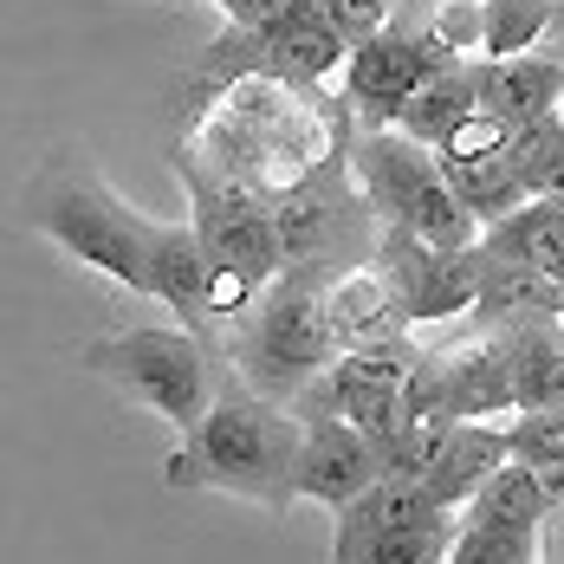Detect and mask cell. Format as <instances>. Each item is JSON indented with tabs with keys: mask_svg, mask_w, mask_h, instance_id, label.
Masks as SVG:
<instances>
[{
	"mask_svg": "<svg viewBox=\"0 0 564 564\" xmlns=\"http://www.w3.org/2000/svg\"><path fill=\"white\" fill-rule=\"evenodd\" d=\"M325 299H332V325H338L344 350H364V344H395V338H409V325H415V318H409V305L395 299L390 273H383L377 260L332 273Z\"/></svg>",
	"mask_w": 564,
	"mask_h": 564,
	"instance_id": "cell-15",
	"label": "cell"
},
{
	"mask_svg": "<svg viewBox=\"0 0 564 564\" xmlns=\"http://www.w3.org/2000/svg\"><path fill=\"white\" fill-rule=\"evenodd\" d=\"M85 370L123 390L130 402H143L150 415H163L175 435H188L215 409L227 377L221 350L182 318L175 325H130V332L85 344Z\"/></svg>",
	"mask_w": 564,
	"mask_h": 564,
	"instance_id": "cell-5",
	"label": "cell"
},
{
	"mask_svg": "<svg viewBox=\"0 0 564 564\" xmlns=\"http://www.w3.org/2000/svg\"><path fill=\"white\" fill-rule=\"evenodd\" d=\"M512 454L519 460H564V402H545V409H519L507 422Z\"/></svg>",
	"mask_w": 564,
	"mask_h": 564,
	"instance_id": "cell-26",
	"label": "cell"
},
{
	"mask_svg": "<svg viewBox=\"0 0 564 564\" xmlns=\"http://www.w3.org/2000/svg\"><path fill=\"white\" fill-rule=\"evenodd\" d=\"M545 512H552V500H545L532 460H519V454L467 500V519H500V525H532V532L545 525Z\"/></svg>",
	"mask_w": 564,
	"mask_h": 564,
	"instance_id": "cell-22",
	"label": "cell"
},
{
	"mask_svg": "<svg viewBox=\"0 0 564 564\" xmlns=\"http://www.w3.org/2000/svg\"><path fill=\"white\" fill-rule=\"evenodd\" d=\"M442 519H460V512L435 507L422 480H390V474H377L350 507H338V545H332V558L364 564V552H370L377 539L409 532V525H442Z\"/></svg>",
	"mask_w": 564,
	"mask_h": 564,
	"instance_id": "cell-14",
	"label": "cell"
},
{
	"mask_svg": "<svg viewBox=\"0 0 564 564\" xmlns=\"http://www.w3.org/2000/svg\"><path fill=\"white\" fill-rule=\"evenodd\" d=\"M512 460V435L507 422H454L448 448H442V460H435V474L422 480L429 487V500L448 512H467V500L500 474Z\"/></svg>",
	"mask_w": 564,
	"mask_h": 564,
	"instance_id": "cell-17",
	"label": "cell"
},
{
	"mask_svg": "<svg viewBox=\"0 0 564 564\" xmlns=\"http://www.w3.org/2000/svg\"><path fill=\"white\" fill-rule=\"evenodd\" d=\"M26 221L53 240L58 253H72L78 267L105 273V280L150 292L156 285V240L163 221L137 215L117 188H105L91 170H78L72 156H53L33 195H26Z\"/></svg>",
	"mask_w": 564,
	"mask_h": 564,
	"instance_id": "cell-3",
	"label": "cell"
},
{
	"mask_svg": "<svg viewBox=\"0 0 564 564\" xmlns=\"http://www.w3.org/2000/svg\"><path fill=\"white\" fill-rule=\"evenodd\" d=\"M273 221H280L285 267H312V273L364 267L377 260V240H383V215L370 208L344 150L312 175H299L292 188H273Z\"/></svg>",
	"mask_w": 564,
	"mask_h": 564,
	"instance_id": "cell-7",
	"label": "cell"
},
{
	"mask_svg": "<svg viewBox=\"0 0 564 564\" xmlns=\"http://www.w3.org/2000/svg\"><path fill=\"white\" fill-rule=\"evenodd\" d=\"M507 344H512L519 409L564 402V318H558V312H525V318H507Z\"/></svg>",
	"mask_w": 564,
	"mask_h": 564,
	"instance_id": "cell-19",
	"label": "cell"
},
{
	"mask_svg": "<svg viewBox=\"0 0 564 564\" xmlns=\"http://www.w3.org/2000/svg\"><path fill=\"white\" fill-rule=\"evenodd\" d=\"M454 564H532L539 558V532L532 525H500V519H467L454 525Z\"/></svg>",
	"mask_w": 564,
	"mask_h": 564,
	"instance_id": "cell-23",
	"label": "cell"
},
{
	"mask_svg": "<svg viewBox=\"0 0 564 564\" xmlns=\"http://www.w3.org/2000/svg\"><path fill=\"white\" fill-rule=\"evenodd\" d=\"M442 46L429 33V7H402L395 0L390 26H377L370 40L350 46V65H344V91H350V111H357V130H390L395 111L409 105V91L442 65Z\"/></svg>",
	"mask_w": 564,
	"mask_h": 564,
	"instance_id": "cell-9",
	"label": "cell"
},
{
	"mask_svg": "<svg viewBox=\"0 0 564 564\" xmlns=\"http://www.w3.org/2000/svg\"><path fill=\"white\" fill-rule=\"evenodd\" d=\"M325 285H332V273L285 267L247 312L227 318L221 364L234 370V377H247L253 390L280 395V402H299V395L344 357Z\"/></svg>",
	"mask_w": 564,
	"mask_h": 564,
	"instance_id": "cell-2",
	"label": "cell"
},
{
	"mask_svg": "<svg viewBox=\"0 0 564 564\" xmlns=\"http://www.w3.org/2000/svg\"><path fill=\"white\" fill-rule=\"evenodd\" d=\"M377 267L390 273L395 299L409 305L415 325H448V318H474V299H480V240L474 247H435L409 227L383 221L377 240Z\"/></svg>",
	"mask_w": 564,
	"mask_h": 564,
	"instance_id": "cell-10",
	"label": "cell"
},
{
	"mask_svg": "<svg viewBox=\"0 0 564 564\" xmlns=\"http://www.w3.org/2000/svg\"><path fill=\"white\" fill-rule=\"evenodd\" d=\"M539 558L564 564V507L545 512V525H539Z\"/></svg>",
	"mask_w": 564,
	"mask_h": 564,
	"instance_id": "cell-28",
	"label": "cell"
},
{
	"mask_svg": "<svg viewBox=\"0 0 564 564\" xmlns=\"http://www.w3.org/2000/svg\"><path fill=\"white\" fill-rule=\"evenodd\" d=\"M487 253L500 260H532V267H564V202L558 195H532L519 202L507 221H494L480 234Z\"/></svg>",
	"mask_w": 564,
	"mask_h": 564,
	"instance_id": "cell-21",
	"label": "cell"
},
{
	"mask_svg": "<svg viewBox=\"0 0 564 564\" xmlns=\"http://www.w3.org/2000/svg\"><path fill=\"white\" fill-rule=\"evenodd\" d=\"M558 202H564V195H558Z\"/></svg>",
	"mask_w": 564,
	"mask_h": 564,
	"instance_id": "cell-32",
	"label": "cell"
},
{
	"mask_svg": "<svg viewBox=\"0 0 564 564\" xmlns=\"http://www.w3.org/2000/svg\"><path fill=\"white\" fill-rule=\"evenodd\" d=\"M558 98H564V58L552 46L480 58V111H494L512 130L545 111H558Z\"/></svg>",
	"mask_w": 564,
	"mask_h": 564,
	"instance_id": "cell-16",
	"label": "cell"
},
{
	"mask_svg": "<svg viewBox=\"0 0 564 564\" xmlns=\"http://www.w3.org/2000/svg\"><path fill=\"white\" fill-rule=\"evenodd\" d=\"M299 442H305V415L227 370L215 409L182 435V454L170 460V480L175 487H215V494L253 500L267 512H285L299 500V487H292Z\"/></svg>",
	"mask_w": 564,
	"mask_h": 564,
	"instance_id": "cell-1",
	"label": "cell"
},
{
	"mask_svg": "<svg viewBox=\"0 0 564 564\" xmlns=\"http://www.w3.org/2000/svg\"><path fill=\"white\" fill-rule=\"evenodd\" d=\"M558 117H564V98H558Z\"/></svg>",
	"mask_w": 564,
	"mask_h": 564,
	"instance_id": "cell-31",
	"label": "cell"
},
{
	"mask_svg": "<svg viewBox=\"0 0 564 564\" xmlns=\"http://www.w3.org/2000/svg\"><path fill=\"white\" fill-rule=\"evenodd\" d=\"M208 65L273 78V85H292V91H318L332 72L350 65V40L332 26L325 0H292L267 26H227V40L208 46Z\"/></svg>",
	"mask_w": 564,
	"mask_h": 564,
	"instance_id": "cell-8",
	"label": "cell"
},
{
	"mask_svg": "<svg viewBox=\"0 0 564 564\" xmlns=\"http://www.w3.org/2000/svg\"><path fill=\"white\" fill-rule=\"evenodd\" d=\"M150 299H163L182 325H195L202 338L221 350V305H215V253L202 247L195 221H163L156 240V285Z\"/></svg>",
	"mask_w": 564,
	"mask_h": 564,
	"instance_id": "cell-13",
	"label": "cell"
},
{
	"mask_svg": "<svg viewBox=\"0 0 564 564\" xmlns=\"http://www.w3.org/2000/svg\"><path fill=\"white\" fill-rule=\"evenodd\" d=\"M383 474V454L377 442L338 415V409H318V415H305V442H299V474H292V487H299V500H318V507H350L370 480Z\"/></svg>",
	"mask_w": 564,
	"mask_h": 564,
	"instance_id": "cell-12",
	"label": "cell"
},
{
	"mask_svg": "<svg viewBox=\"0 0 564 564\" xmlns=\"http://www.w3.org/2000/svg\"><path fill=\"white\" fill-rule=\"evenodd\" d=\"M474 111H480V58H442L409 91V105L395 111V130H409V137H422V143L442 150Z\"/></svg>",
	"mask_w": 564,
	"mask_h": 564,
	"instance_id": "cell-18",
	"label": "cell"
},
{
	"mask_svg": "<svg viewBox=\"0 0 564 564\" xmlns=\"http://www.w3.org/2000/svg\"><path fill=\"white\" fill-rule=\"evenodd\" d=\"M344 163L364 182V195H370V208L383 221L409 227V234H422L435 247H454V253L487 234L474 221V208L454 195L448 170H442V150L409 137V130H395V123L390 130H357L344 143Z\"/></svg>",
	"mask_w": 564,
	"mask_h": 564,
	"instance_id": "cell-6",
	"label": "cell"
},
{
	"mask_svg": "<svg viewBox=\"0 0 564 564\" xmlns=\"http://www.w3.org/2000/svg\"><path fill=\"white\" fill-rule=\"evenodd\" d=\"M442 170H448L454 195L474 208V221L480 227L507 221L519 202H532L525 175H519V163H512V143L507 150H480V156H442Z\"/></svg>",
	"mask_w": 564,
	"mask_h": 564,
	"instance_id": "cell-20",
	"label": "cell"
},
{
	"mask_svg": "<svg viewBox=\"0 0 564 564\" xmlns=\"http://www.w3.org/2000/svg\"><path fill=\"white\" fill-rule=\"evenodd\" d=\"M545 46H552V53L564 58V13H558V20H552V33H545Z\"/></svg>",
	"mask_w": 564,
	"mask_h": 564,
	"instance_id": "cell-29",
	"label": "cell"
},
{
	"mask_svg": "<svg viewBox=\"0 0 564 564\" xmlns=\"http://www.w3.org/2000/svg\"><path fill=\"white\" fill-rule=\"evenodd\" d=\"M215 7L227 13V26H267V20L285 13L292 0H215Z\"/></svg>",
	"mask_w": 564,
	"mask_h": 564,
	"instance_id": "cell-27",
	"label": "cell"
},
{
	"mask_svg": "<svg viewBox=\"0 0 564 564\" xmlns=\"http://www.w3.org/2000/svg\"><path fill=\"white\" fill-rule=\"evenodd\" d=\"M182 182H188V221L202 234V247L215 253V305L227 325L285 273L273 188H260L253 175L227 170L215 156H195V150H182Z\"/></svg>",
	"mask_w": 564,
	"mask_h": 564,
	"instance_id": "cell-4",
	"label": "cell"
},
{
	"mask_svg": "<svg viewBox=\"0 0 564 564\" xmlns=\"http://www.w3.org/2000/svg\"><path fill=\"white\" fill-rule=\"evenodd\" d=\"M435 370H442V395L460 422H512L519 415V383H512V344L507 325H487L467 332V338L429 350Z\"/></svg>",
	"mask_w": 564,
	"mask_h": 564,
	"instance_id": "cell-11",
	"label": "cell"
},
{
	"mask_svg": "<svg viewBox=\"0 0 564 564\" xmlns=\"http://www.w3.org/2000/svg\"><path fill=\"white\" fill-rule=\"evenodd\" d=\"M552 7H558V13H564V0H552Z\"/></svg>",
	"mask_w": 564,
	"mask_h": 564,
	"instance_id": "cell-30",
	"label": "cell"
},
{
	"mask_svg": "<svg viewBox=\"0 0 564 564\" xmlns=\"http://www.w3.org/2000/svg\"><path fill=\"white\" fill-rule=\"evenodd\" d=\"M552 20H558V7H552V0H487V46H480V58L545 46Z\"/></svg>",
	"mask_w": 564,
	"mask_h": 564,
	"instance_id": "cell-25",
	"label": "cell"
},
{
	"mask_svg": "<svg viewBox=\"0 0 564 564\" xmlns=\"http://www.w3.org/2000/svg\"><path fill=\"white\" fill-rule=\"evenodd\" d=\"M512 163L532 195H564V117L545 111L512 130Z\"/></svg>",
	"mask_w": 564,
	"mask_h": 564,
	"instance_id": "cell-24",
	"label": "cell"
}]
</instances>
